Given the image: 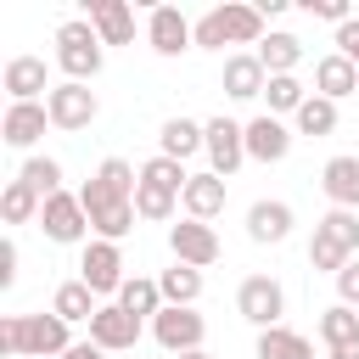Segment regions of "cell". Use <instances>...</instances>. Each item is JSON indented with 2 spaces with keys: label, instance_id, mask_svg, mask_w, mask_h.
<instances>
[{
  "label": "cell",
  "instance_id": "1",
  "mask_svg": "<svg viewBox=\"0 0 359 359\" xmlns=\"http://www.w3.org/2000/svg\"><path fill=\"white\" fill-rule=\"evenodd\" d=\"M135 185H140V168H129L123 157H107L90 180H84V191H79V202H84V213H90V230H95V241H123L129 230H135Z\"/></svg>",
  "mask_w": 359,
  "mask_h": 359
},
{
  "label": "cell",
  "instance_id": "2",
  "mask_svg": "<svg viewBox=\"0 0 359 359\" xmlns=\"http://www.w3.org/2000/svg\"><path fill=\"white\" fill-rule=\"evenodd\" d=\"M73 348L62 314H6L0 320V353L11 359H62Z\"/></svg>",
  "mask_w": 359,
  "mask_h": 359
},
{
  "label": "cell",
  "instance_id": "3",
  "mask_svg": "<svg viewBox=\"0 0 359 359\" xmlns=\"http://www.w3.org/2000/svg\"><path fill=\"white\" fill-rule=\"evenodd\" d=\"M196 45L202 50H224V45H264V17L258 6H213L208 17H196Z\"/></svg>",
  "mask_w": 359,
  "mask_h": 359
},
{
  "label": "cell",
  "instance_id": "4",
  "mask_svg": "<svg viewBox=\"0 0 359 359\" xmlns=\"http://www.w3.org/2000/svg\"><path fill=\"white\" fill-rule=\"evenodd\" d=\"M101 62H107L101 34H95L84 17H73V22H62V28H56V67H62L73 84H90V79L101 73Z\"/></svg>",
  "mask_w": 359,
  "mask_h": 359
},
{
  "label": "cell",
  "instance_id": "5",
  "mask_svg": "<svg viewBox=\"0 0 359 359\" xmlns=\"http://www.w3.org/2000/svg\"><path fill=\"white\" fill-rule=\"evenodd\" d=\"M236 309H241V320H252L258 331H275L280 314H286V286H280L275 275H247V280L236 286Z\"/></svg>",
  "mask_w": 359,
  "mask_h": 359
},
{
  "label": "cell",
  "instance_id": "6",
  "mask_svg": "<svg viewBox=\"0 0 359 359\" xmlns=\"http://www.w3.org/2000/svg\"><path fill=\"white\" fill-rule=\"evenodd\" d=\"M39 230H45L56 247H73V241L90 236V213H84V202H79L73 191H56V196H45V208H39Z\"/></svg>",
  "mask_w": 359,
  "mask_h": 359
},
{
  "label": "cell",
  "instance_id": "7",
  "mask_svg": "<svg viewBox=\"0 0 359 359\" xmlns=\"http://www.w3.org/2000/svg\"><path fill=\"white\" fill-rule=\"evenodd\" d=\"M79 280L95 292V297H118L123 292V252H118V241H84V258H79Z\"/></svg>",
  "mask_w": 359,
  "mask_h": 359
},
{
  "label": "cell",
  "instance_id": "8",
  "mask_svg": "<svg viewBox=\"0 0 359 359\" xmlns=\"http://www.w3.org/2000/svg\"><path fill=\"white\" fill-rule=\"evenodd\" d=\"M45 107H50V123H56V129H90L95 112H101L95 90H90V84H73V79H62V84L45 95Z\"/></svg>",
  "mask_w": 359,
  "mask_h": 359
},
{
  "label": "cell",
  "instance_id": "9",
  "mask_svg": "<svg viewBox=\"0 0 359 359\" xmlns=\"http://www.w3.org/2000/svg\"><path fill=\"white\" fill-rule=\"evenodd\" d=\"M208 163L219 180H230L241 163H247V123L236 118H208Z\"/></svg>",
  "mask_w": 359,
  "mask_h": 359
},
{
  "label": "cell",
  "instance_id": "10",
  "mask_svg": "<svg viewBox=\"0 0 359 359\" xmlns=\"http://www.w3.org/2000/svg\"><path fill=\"white\" fill-rule=\"evenodd\" d=\"M168 247H174V264H191V269L219 264V236H213V224H202V219L168 224Z\"/></svg>",
  "mask_w": 359,
  "mask_h": 359
},
{
  "label": "cell",
  "instance_id": "11",
  "mask_svg": "<svg viewBox=\"0 0 359 359\" xmlns=\"http://www.w3.org/2000/svg\"><path fill=\"white\" fill-rule=\"evenodd\" d=\"M146 45H151L157 56H180V50L196 45V22H185V11H174V6H151V17H146Z\"/></svg>",
  "mask_w": 359,
  "mask_h": 359
},
{
  "label": "cell",
  "instance_id": "12",
  "mask_svg": "<svg viewBox=\"0 0 359 359\" xmlns=\"http://www.w3.org/2000/svg\"><path fill=\"white\" fill-rule=\"evenodd\" d=\"M151 337L180 359V353H196V348H202L208 325H202V314H196V309H163V314L151 320Z\"/></svg>",
  "mask_w": 359,
  "mask_h": 359
},
{
  "label": "cell",
  "instance_id": "13",
  "mask_svg": "<svg viewBox=\"0 0 359 359\" xmlns=\"http://www.w3.org/2000/svg\"><path fill=\"white\" fill-rule=\"evenodd\" d=\"M45 123H50V107H45V101H11L6 118H0V140H6L11 151H28V146L45 135Z\"/></svg>",
  "mask_w": 359,
  "mask_h": 359
},
{
  "label": "cell",
  "instance_id": "14",
  "mask_svg": "<svg viewBox=\"0 0 359 359\" xmlns=\"http://www.w3.org/2000/svg\"><path fill=\"white\" fill-rule=\"evenodd\" d=\"M90 342H95V348H107V353H129V348L140 342V320H135V314H123L118 303H101V309H95V320H90Z\"/></svg>",
  "mask_w": 359,
  "mask_h": 359
},
{
  "label": "cell",
  "instance_id": "15",
  "mask_svg": "<svg viewBox=\"0 0 359 359\" xmlns=\"http://www.w3.org/2000/svg\"><path fill=\"white\" fill-rule=\"evenodd\" d=\"M84 22L101 34V45H129L135 39V11L123 0H84Z\"/></svg>",
  "mask_w": 359,
  "mask_h": 359
},
{
  "label": "cell",
  "instance_id": "16",
  "mask_svg": "<svg viewBox=\"0 0 359 359\" xmlns=\"http://www.w3.org/2000/svg\"><path fill=\"white\" fill-rule=\"evenodd\" d=\"M264 84H269V73H264L258 50L224 56V95H230V101H258V95H264Z\"/></svg>",
  "mask_w": 359,
  "mask_h": 359
},
{
  "label": "cell",
  "instance_id": "17",
  "mask_svg": "<svg viewBox=\"0 0 359 359\" xmlns=\"http://www.w3.org/2000/svg\"><path fill=\"white\" fill-rule=\"evenodd\" d=\"M0 84H6L11 101H39V95L56 90V84H45V62H39V56H11L6 73H0Z\"/></svg>",
  "mask_w": 359,
  "mask_h": 359
},
{
  "label": "cell",
  "instance_id": "18",
  "mask_svg": "<svg viewBox=\"0 0 359 359\" xmlns=\"http://www.w3.org/2000/svg\"><path fill=\"white\" fill-rule=\"evenodd\" d=\"M157 151H163V157H174V163H185V157L208 151V123H196V118H168V123L157 129Z\"/></svg>",
  "mask_w": 359,
  "mask_h": 359
},
{
  "label": "cell",
  "instance_id": "19",
  "mask_svg": "<svg viewBox=\"0 0 359 359\" xmlns=\"http://www.w3.org/2000/svg\"><path fill=\"white\" fill-rule=\"evenodd\" d=\"M286 151H292V129H286L280 118L264 112V118L247 123V157H252V163H280Z\"/></svg>",
  "mask_w": 359,
  "mask_h": 359
},
{
  "label": "cell",
  "instance_id": "20",
  "mask_svg": "<svg viewBox=\"0 0 359 359\" xmlns=\"http://www.w3.org/2000/svg\"><path fill=\"white\" fill-rule=\"evenodd\" d=\"M320 191L331 196V208L359 213V157H331L320 168Z\"/></svg>",
  "mask_w": 359,
  "mask_h": 359
},
{
  "label": "cell",
  "instance_id": "21",
  "mask_svg": "<svg viewBox=\"0 0 359 359\" xmlns=\"http://www.w3.org/2000/svg\"><path fill=\"white\" fill-rule=\"evenodd\" d=\"M353 90H359V67H353L342 50H331V56H320V62H314V95L342 101V95H353Z\"/></svg>",
  "mask_w": 359,
  "mask_h": 359
},
{
  "label": "cell",
  "instance_id": "22",
  "mask_svg": "<svg viewBox=\"0 0 359 359\" xmlns=\"http://www.w3.org/2000/svg\"><path fill=\"white\" fill-rule=\"evenodd\" d=\"M180 208H185V219H219L224 213V180L208 168V174H191V185H185V196H180Z\"/></svg>",
  "mask_w": 359,
  "mask_h": 359
},
{
  "label": "cell",
  "instance_id": "23",
  "mask_svg": "<svg viewBox=\"0 0 359 359\" xmlns=\"http://www.w3.org/2000/svg\"><path fill=\"white\" fill-rule=\"evenodd\" d=\"M247 236H252L258 247H280V241L292 236V208H286V202H252V208H247Z\"/></svg>",
  "mask_w": 359,
  "mask_h": 359
},
{
  "label": "cell",
  "instance_id": "24",
  "mask_svg": "<svg viewBox=\"0 0 359 359\" xmlns=\"http://www.w3.org/2000/svg\"><path fill=\"white\" fill-rule=\"evenodd\" d=\"M112 303H118L123 314H135V320H146V314L157 320V314L168 309V303H163V286H157V280H146V275H129V280H123V292H118Z\"/></svg>",
  "mask_w": 359,
  "mask_h": 359
},
{
  "label": "cell",
  "instance_id": "25",
  "mask_svg": "<svg viewBox=\"0 0 359 359\" xmlns=\"http://www.w3.org/2000/svg\"><path fill=\"white\" fill-rule=\"evenodd\" d=\"M95 309H101V303H95V292H90L84 280H62V286L50 292V314H62L67 325H79V320L90 325V320H95Z\"/></svg>",
  "mask_w": 359,
  "mask_h": 359
},
{
  "label": "cell",
  "instance_id": "26",
  "mask_svg": "<svg viewBox=\"0 0 359 359\" xmlns=\"http://www.w3.org/2000/svg\"><path fill=\"white\" fill-rule=\"evenodd\" d=\"M157 286H163V303H168V309H196V297H202V269L174 264V269L157 275Z\"/></svg>",
  "mask_w": 359,
  "mask_h": 359
},
{
  "label": "cell",
  "instance_id": "27",
  "mask_svg": "<svg viewBox=\"0 0 359 359\" xmlns=\"http://www.w3.org/2000/svg\"><path fill=\"white\" fill-rule=\"evenodd\" d=\"M258 62H264V73H269V79H280V73H292V67L303 62V39H297V34H264Z\"/></svg>",
  "mask_w": 359,
  "mask_h": 359
},
{
  "label": "cell",
  "instance_id": "28",
  "mask_svg": "<svg viewBox=\"0 0 359 359\" xmlns=\"http://www.w3.org/2000/svg\"><path fill=\"white\" fill-rule=\"evenodd\" d=\"M258 359H314V342L303 331L275 325V331H258Z\"/></svg>",
  "mask_w": 359,
  "mask_h": 359
},
{
  "label": "cell",
  "instance_id": "29",
  "mask_svg": "<svg viewBox=\"0 0 359 359\" xmlns=\"http://www.w3.org/2000/svg\"><path fill=\"white\" fill-rule=\"evenodd\" d=\"M140 185H157V191H174V196H185V185H191V174H185V163H174V157H146L140 163Z\"/></svg>",
  "mask_w": 359,
  "mask_h": 359
},
{
  "label": "cell",
  "instance_id": "30",
  "mask_svg": "<svg viewBox=\"0 0 359 359\" xmlns=\"http://www.w3.org/2000/svg\"><path fill=\"white\" fill-rule=\"evenodd\" d=\"M39 208H45V196H39L34 185H22V180H11V185L0 191V213H6V224H28V219H39Z\"/></svg>",
  "mask_w": 359,
  "mask_h": 359
},
{
  "label": "cell",
  "instance_id": "31",
  "mask_svg": "<svg viewBox=\"0 0 359 359\" xmlns=\"http://www.w3.org/2000/svg\"><path fill=\"white\" fill-rule=\"evenodd\" d=\"M309 264H314V269H325V275H342V269L353 264V252H348L337 236H325V230L314 224V236H309Z\"/></svg>",
  "mask_w": 359,
  "mask_h": 359
},
{
  "label": "cell",
  "instance_id": "32",
  "mask_svg": "<svg viewBox=\"0 0 359 359\" xmlns=\"http://www.w3.org/2000/svg\"><path fill=\"white\" fill-rule=\"evenodd\" d=\"M264 101H269V118H280V112H292V118H297V107L309 101V90L297 84V73H280V79H269V84H264Z\"/></svg>",
  "mask_w": 359,
  "mask_h": 359
},
{
  "label": "cell",
  "instance_id": "33",
  "mask_svg": "<svg viewBox=\"0 0 359 359\" xmlns=\"http://www.w3.org/2000/svg\"><path fill=\"white\" fill-rule=\"evenodd\" d=\"M320 337H325V348H342V342H353V337H359V309H348V303H331V309L320 314Z\"/></svg>",
  "mask_w": 359,
  "mask_h": 359
},
{
  "label": "cell",
  "instance_id": "34",
  "mask_svg": "<svg viewBox=\"0 0 359 359\" xmlns=\"http://www.w3.org/2000/svg\"><path fill=\"white\" fill-rule=\"evenodd\" d=\"M337 129V101H325V95H309L303 107H297V135H331Z\"/></svg>",
  "mask_w": 359,
  "mask_h": 359
},
{
  "label": "cell",
  "instance_id": "35",
  "mask_svg": "<svg viewBox=\"0 0 359 359\" xmlns=\"http://www.w3.org/2000/svg\"><path fill=\"white\" fill-rule=\"evenodd\" d=\"M17 180L34 185L39 196H56V191H62V163H56V157H28V163L17 168Z\"/></svg>",
  "mask_w": 359,
  "mask_h": 359
},
{
  "label": "cell",
  "instance_id": "36",
  "mask_svg": "<svg viewBox=\"0 0 359 359\" xmlns=\"http://www.w3.org/2000/svg\"><path fill=\"white\" fill-rule=\"evenodd\" d=\"M174 208H180V196H174V191H157V185H135V213H140V219L163 224V219H174Z\"/></svg>",
  "mask_w": 359,
  "mask_h": 359
},
{
  "label": "cell",
  "instance_id": "37",
  "mask_svg": "<svg viewBox=\"0 0 359 359\" xmlns=\"http://www.w3.org/2000/svg\"><path fill=\"white\" fill-rule=\"evenodd\" d=\"M320 230H325V236H337L348 252H359V213H348V208H331V213L320 219Z\"/></svg>",
  "mask_w": 359,
  "mask_h": 359
},
{
  "label": "cell",
  "instance_id": "38",
  "mask_svg": "<svg viewBox=\"0 0 359 359\" xmlns=\"http://www.w3.org/2000/svg\"><path fill=\"white\" fill-rule=\"evenodd\" d=\"M303 11H309V17H325V22H337V28L353 17V11H348V0H303Z\"/></svg>",
  "mask_w": 359,
  "mask_h": 359
},
{
  "label": "cell",
  "instance_id": "39",
  "mask_svg": "<svg viewBox=\"0 0 359 359\" xmlns=\"http://www.w3.org/2000/svg\"><path fill=\"white\" fill-rule=\"evenodd\" d=\"M337 50H342V56L359 67V17H348V22L337 28Z\"/></svg>",
  "mask_w": 359,
  "mask_h": 359
},
{
  "label": "cell",
  "instance_id": "40",
  "mask_svg": "<svg viewBox=\"0 0 359 359\" xmlns=\"http://www.w3.org/2000/svg\"><path fill=\"white\" fill-rule=\"evenodd\" d=\"M337 297H342L348 309H359V258H353V264L337 275Z\"/></svg>",
  "mask_w": 359,
  "mask_h": 359
},
{
  "label": "cell",
  "instance_id": "41",
  "mask_svg": "<svg viewBox=\"0 0 359 359\" xmlns=\"http://www.w3.org/2000/svg\"><path fill=\"white\" fill-rule=\"evenodd\" d=\"M0 286H17V241H0Z\"/></svg>",
  "mask_w": 359,
  "mask_h": 359
},
{
  "label": "cell",
  "instance_id": "42",
  "mask_svg": "<svg viewBox=\"0 0 359 359\" xmlns=\"http://www.w3.org/2000/svg\"><path fill=\"white\" fill-rule=\"evenodd\" d=\"M62 359H107V348H95V342L84 337V342H73V348H67Z\"/></svg>",
  "mask_w": 359,
  "mask_h": 359
},
{
  "label": "cell",
  "instance_id": "43",
  "mask_svg": "<svg viewBox=\"0 0 359 359\" xmlns=\"http://www.w3.org/2000/svg\"><path fill=\"white\" fill-rule=\"evenodd\" d=\"M331 359H359V337H353V342H342V348H331Z\"/></svg>",
  "mask_w": 359,
  "mask_h": 359
},
{
  "label": "cell",
  "instance_id": "44",
  "mask_svg": "<svg viewBox=\"0 0 359 359\" xmlns=\"http://www.w3.org/2000/svg\"><path fill=\"white\" fill-rule=\"evenodd\" d=\"M180 359H213V353H208V348H196V353H180Z\"/></svg>",
  "mask_w": 359,
  "mask_h": 359
}]
</instances>
